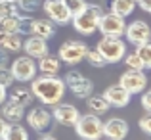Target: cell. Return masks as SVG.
Listing matches in <instances>:
<instances>
[{
    "label": "cell",
    "instance_id": "obj_18",
    "mask_svg": "<svg viewBox=\"0 0 151 140\" xmlns=\"http://www.w3.org/2000/svg\"><path fill=\"white\" fill-rule=\"evenodd\" d=\"M0 106H2V117L6 119V121H10V123L21 121L23 115H25V107L19 106V104H15V102H12V100H8V102L4 100Z\"/></svg>",
    "mask_w": 151,
    "mask_h": 140
},
{
    "label": "cell",
    "instance_id": "obj_5",
    "mask_svg": "<svg viewBox=\"0 0 151 140\" xmlns=\"http://www.w3.org/2000/svg\"><path fill=\"white\" fill-rule=\"evenodd\" d=\"M63 83H65V86H69L71 92L77 96V98H81V100H86L94 90L92 81L86 79L81 71H69V73L65 75V81Z\"/></svg>",
    "mask_w": 151,
    "mask_h": 140
},
{
    "label": "cell",
    "instance_id": "obj_30",
    "mask_svg": "<svg viewBox=\"0 0 151 140\" xmlns=\"http://www.w3.org/2000/svg\"><path fill=\"white\" fill-rule=\"evenodd\" d=\"M19 6V10H23L25 14H33L42 6V0H15Z\"/></svg>",
    "mask_w": 151,
    "mask_h": 140
},
{
    "label": "cell",
    "instance_id": "obj_29",
    "mask_svg": "<svg viewBox=\"0 0 151 140\" xmlns=\"http://www.w3.org/2000/svg\"><path fill=\"white\" fill-rule=\"evenodd\" d=\"M124 63H126L128 69H134V71H144L145 69L144 62L140 59V56H138L136 52H134V54H128V56L124 54Z\"/></svg>",
    "mask_w": 151,
    "mask_h": 140
},
{
    "label": "cell",
    "instance_id": "obj_23",
    "mask_svg": "<svg viewBox=\"0 0 151 140\" xmlns=\"http://www.w3.org/2000/svg\"><path fill=\"white\" fill-rule=\"evenodd\" d=\"M86 100H88V110H90V113L101 115V113H105V111L109 110V102H107L103 96H92V94H90Z\"/></svg>",
    "mask_w": 151,
    "mask_h": 140
},
{
    "label": "cell",
    "instance_id": "obj_6",
    "mask_svg": "<svg viewBox=\"0 0 151 140\" xmlns=\"http://www.w3.org/2000/svg\"><path fill=\"white\" fill-rule=\"evenodd\" d=\"M124 17L119 14H113V12H103L100 21H98V31L101 35H109V37H122L124 35Z\"/></svg>",
    "mask_w": 151,
    "mask_h": 140
},
{
    "label": "cell",
    "instance_id": "obj_2",
    "mask_svg": "<svg viewBox=\"0 0 151 140\" xmlns=\"http://www.w3.org/2000/svg\"><path fill=\"white\" fill-rule=\"evenodd\" d=\"M103 14V8L98 6V4H86L84 10H81L78 14H75L71 17L75 29L78 31L84 37H90L94 31H98V21H100Z\"/></svg>",
    "mask_w": 151,
    "mask_h": 140
},
{
    "label": "cell",
    "instance_id": "obj_11",
    "mask_svg": "<svg viewBox=\"0 0 151 140\" xmlns=\"http://www.w3.org/2000/svg\"><path fill=\"white\" fill-rule=\"evenodd\" d=\"M124 35H126V38H128V42H132V44L138 46V44H142V42H145V41L151 38V29L145 21L136 19V21L128 23V25L124 27Z\"/></svg>",
    "mask_w": 151,
    "mask_h": 140
},
{
    "label": "cell",
    "instance_id": "obj_22",
    "mask_svg": "<svg viewBox=\"0 0 151 140\" xmlns=\"http://www.w3.org/2000/svg\"><path fill=\"white\" fill-rule=\"evenodd\" d=\"M29 134L19 123H8L4 131V140H27Z\"/></svg>",
    "mask_w": 151,
    "mask_h": 140
},
{
    "label": "cell",
    "instance_id": "obj_3",
    "mask_svg": "<svg viewBox=\"0 0 151 140\" xmlns=\"http://www.w3.org/2000/svg\"><path fill=\"white\" fill-rule=\"evenodd\" d=\"M75 131L84 140H98L103 136V121L96 113L78 115L77 123H75Z\"/></svg>",
    "mask_w": 151,
    "mask_h": 140
},
{
    "label": "cell",
    "instance_id": "obj_16",
    "mask_svg": "<svg viewBox=\"0 0 151 140\" xmlns=\"http://www.w3.org/2000/svg\"><path fill=\"white\" fill-rule=\"evenodd\" d=\"M21 50H25V56H31L33 59H40L42 56L48 54V44H46L44 38L37 37V35H31V37L23 42Z\"/></svg>",
    "mask_w": 151,
    "mask_h": 140
},
{
    "label": "cell",
    "instance_id": "obj_36",
    "mask_svg": "<svg viewBox=\"0 0 151 140\" xmlns=\"http://www.w3.org/2000/svg\"><path fill=\"white\" fill-rule=\"evenodd\" d=\"M136 6H140L142 10L149 12L151 10V0H136Z\"/></svg>",
    "mask_w": 151,
    "mask_h": 140
},
{
    "label": "cell",
    "instance_id": "obj_32",
    "mask_svg": "<svg viewBox=\"0 0 151 140\" xmlns=\"http://www.w3.org/2000/svg\"><path fill=\"white\" fill-rule=\"evenodd\" d=\"M63 2H65L67 10L71 12V15H75V14H78L81 10H84V6L88 4L86 0H63Z\"/></svg>",
    "mask_w": 151,
    "mask_h": 140
},
{
    "label": "cell",
    "instance_id": "obj_1",
    "mask_svg": "<svg viewBox=\"0 0 151 140\" xmlns=\"http://www.w3.org/2000/svg\"><path fill=\"white\" fill-rule=\"evenodd\" d=\"M33 85H31V92L37 100H40L44 106H55L61 102L63 94H65V83L61 79L50 77V75H42V77H35Z\"/></svg>",
    "mask_w": 151,
    "mask_h": 140
},
{
    "label": "cell",
    "instance_id": "obj_40",
    "mask_svg": "<svg viewBox=\"0 0 151 140\" xmlns=\"http://www.w3.org/2000/svg\"><path fill=\"white\" fill-rule=\"evenodd\" d=\"M111 2H113V0H103V6L101 8H105L107 12H111Z\"/></svg>",
    "mask_w": 151,
    "mask_h": 140
},
{
    "label": "cell",
    "instance_id": "obj_19",
    "mask_svg": "<svg viewBox=\"0 0 151 140\" xmlns=\"http://www.w3.org/2000/svg\"><path fill=\"white\" fill-rule=\"evenodd\" d=\"M31 35H37V37L48 41V38H52L55 35V25L50 21V19H33Z\"/></svg>",
    "mask_w": 151,
    "mask_h": 140
},
{
    "label": "cell",
    "instance_id": "obj_33",
    "mask_svg": "<svg viewBox=\"0 0 151 140\" xmlns=\"http://www.w3.org/2000/svg\"><path fill=\"white\" fill-rule=\"evenodd\" d=\"M12 83H14V75H12V71L8 69L6 65H0V85L2 86H12Z\"/></svg>",
    "mask_w": 151,
    "mask_h": 140
},
{
    "label": "cell",
    "instance_id": "obj_12",
    "mask_svg": "<svg viewBox=\"0 0 151 140\" xmlns=\"http://www.w3.org/2000/svg\"><path fill=\"white\" fill-rule=\"evenodd\" d=\"M31 129H35L37 133H48V129L52 127V113L44 107H33L27 115Z\"/></svg>",
    "mask_w": 151,
    "mask_h": 140
},
{
    "label": "cell",
    "instance_id": "obj_38",
    "mask_svg": "<svg viewBox=\"0 0 151 140\" xmlns=\"http://www.w3.org/2000/svg\"><path fill=\"white\" fill-rule=\"evenodd\" d=\"M6 125H8V121L0 115V140H4V131H6Z\"/></svg>",
    "mask_w": 151,
    "mask_h": 140
},
{
    "label": "cell",
    "instance_id": "obj_14",
    "mask_svg": "<svg viewBox=\"0 0 151 140\" xmlns=\"http://www.w3.org/2000/svg\"><path fill=\"white\" fill-rule=\"evenodd\" d=\"M103 98H105L107 102H109V106H113V107H126L130 104L132 94H130L124 86L113 85V86H109V88L103 92Z\"/></svg>",
    "mask_w": 151,
    "mask_h": 140
},
{
    "label": "cell",
    "instance_id": "obj_42",
    "mask_svg": "<svg viewBox=\"0 0 151 140\" xmlns=\"http://www.w3.org/2000/svg\"><path fill=\"white\" fill-rule=\"evenodd\" d=\"M149 14H151V10H149Z\"/></svg>",
    "mask_w": 151,
    "mask_h": 140
},
{
    "label": "cell",
    "instance_id": "obj_9",
    "mask_svg": "<svg viewBox=\"0 0 151 140\" xmlns=\"http://www.w3.org/2000/svg\"><path fill=\"white\" fill-rule=\"evenodd\" d=\"M86 52H88V46L82 41H67L65 44H61V48H59L58 58L65 63L75 65V63H81L82 59H84Z\"/></svg>",
    "mask_w": 151,
    "mask_h": 140
},
{
    "label": "cell",
    "instance_id": "obj_37",
    "mask_svg": "<svg viewBox=\"0 0 151 140\" xmlns=\"http://www.w3.org/2000/svg\"><path fill=\"white\" fill-rule=\"evenodd\" d=\"M8 54H10V52H8L6 48L0 46V65H6L8 63Z\"/></svg>",
    "mask_w": 151,
    "mask_h": 140
},
{
    "label": "cell",
    "instance_id": "obj_13",
    "mask_svg": "<svg viewBox=\"0 0 151 140\" xmlns=\"http://www.w3.org/2000/svg\"><path fill=\"white\" fill-rule=\"evenodd\" d=\"M78 115H81V113H78V110L75 106H71V104H61V106L55 104L52 117H54L59 125H63V127H75Z\"/></svg>",
    "mask_w": 151,
    "mask_h": 140
},
{
    "label": "cell",
    "instance_id": "obj_7",
    "mask_svg": "<svg viewBox=\"0 0 151 140\" xmlns=\"http://www.w3.org/2000/svg\"><path fill=\"white\" fill-rule=\"evenodd\" d=\"M42 10L54 25H67V23H71V17H73L63 0H44Z\"/></svg>",
    "mask_w": 151,
    "mask_h": 140
},
{
    "label": "cell",
    "instance_id": "obj_34",
    "mask_svg": "<svg viewBox=\"0 0 151 140\" xmlns=\"http://www.w3.org/2000/svg\"><path fill=\"white\" fill-rule=\"evenodd\" d=\"M140 129L144 131L145 134H149V136H151V113L144 115V117L140 119Z\"/></svg>",
    "mask_w": 151,
    "mask_h": 140
},
{
    "label": "cell",
    "instance_id": "obj_28",
    "mask_svg": "<svg viewBox=\"0 0 151 140\" xmlns=\"http://www.w3.org/2000/svg\"><path fill=\"white\" fill-rule=\"evenodd\" d=\"M84 59H86V62H88L92 67H103V65H107V62L103 59V56L100 54V50H98V48H94V50H90V48H88Z\"/></svg>",
    "mask_w": 151,
    "mask_h": 140
},
{
    "label": "cell",
    "instance_id": "obj_39",
    "mask_svg": "<svg viewBox=\"0 0 151 140\" xmlns=\"http://www.w3.org/2000/svg\"><path fill=\"white\" fill-rule=\"evenodd\" d=\"M4 100H6V86L0 85V104H2Z\"/></svg>",
    "mask_w": 151,
    "mask_h": 140
},
{
    "label": "cell",
    "instance_id": "obj_21",
    "mask_svg": "<svg viewBox=\"0 0 151 140\" xmlns=\"http://www.w3.org/2000/svg\"><path fill=\"white\" fill-rule=\"evenodd\" d=\"M134 10H136V0H113L111 2V12L122 15V17L130 15Z\"/></svg>",
    "mask_w": 151,
    "mask_h": 140
},
{
    "label": "cell",
    "instance_id": "obj_20",
    "mask_svg": "<svg viewBox=\"0 0 151 140\" xmlns=\"http://www.w3.org/2000/svg\"><path fill=\"white\" fill-rule=\"evenodd\" d=\"M10 100L25 107V106H31V104H33L35 96H33V92H31V88H23V86H19V88H14V90H12Z\"/></svg>",
    "mask_w": 151,
    "mask_h": 140
},
{
    "label": "cell",
    "instance_id": "obj_25",
    "mask_svg": "<svg viewBox=\"0 0 151 140\" xmlns=\"http://www.w3.org/2000/svg\"><path fill=\"white\" fill-rule=\"evenodd\" d=\"M136 54L140 56V59L144 62L145 69H151V38L145 41V42H142V44H138Z\"/></svg>",
    "mask_w": 151,
    "mask_h": 140
},
{
    "label": "cell",
    "instance_id": "obj_24",
    "mask_svg": "<svg viewBox=\"0 0 151 140\" xmlns=\"http://www.w3.org/2000/svg\"><path fill=\"white\" fill-rule=\"evenodd\" d=\"M0 46L6 48L8 52H19L21 46H23V41H21V37H19V33H8Z\"/></svg>",
    "mask_w": 151,
    "mask_h": 140
},
{
    "label": "cell",
    "instance_id": "obj_31",
    "mask_svg": "<svg viewBox=\"0 0 151 140\" xmlns=\"http://www.w3.org/2000/svg\"><path fill=\"white\" fill-rule=\"evenodd\" d=\"M31 29H33V17H29V15H19L17 33L19 35H31Z\"/></svg>",
    "mask_w": 151,
    "mask_h": 140
},
{
    "label": "cell",
    "instance_id": "obj_17",
    "mask_svg": "<svg viewBox=\"0 0 151 140\" xmlns=\"http://www.w3.org/2000/svg\"><path fill=\"white\" fill-rule=\"evenodd\" d=\"M37 69L40 71L42 75H50V77H54V75L59 73V69H61V59L58 58V56H42L40 59H38V65Z\"/></svg>",
    "mask_w": 151,
    "mask_h": 140
},
{
    "label": "cell",
    "instance_id": "obj_27",
    "mask_svg": "<svg viewBox=\"0 0 151 140\" xmlns=\"http://www.w3.org/2000/svg\"><path fill=\"white\" fill-rule=\"evenodd\" d=\"M17 27H19V14L0 19V29L8 31V33H17Z\"/></svg>",
    "mask_w": 151,
    "mask_h": 140
},
{
    "label": "cell",
    "instance_id": "obj_15",
    "mask_svg": "<svg viewBox=\"0 0 151 140\" xmlns=\"http://www.w3.org/2000/svg\"><path fill=\"white\" fill-rule=\"evenodd\" d=\"M128 123L121 117H113L107 123H103V134L111 140H122L128 136Z\"/></svg>",
    "mask_w": 151,
    "mask_h": 140
},
{
    "label": "cell",
    "instance_id": "obj_8",
    "mask_svg": "<svg viewBox=\"0 0 151 140\" xmlns=\"http://www.w3.org/2000/svg\"><path fill=\"white\" fill-rule=\"evenodd\" d=\"M12 75H14V81H19V83H29L37 77V63L31 56H23V58H17L14 59L12 63Z\"/></svg>",
    "mask_w": 151,
    "mask_h": 140
},
{
    "label": "cell",
    "instance_id": "obj_26",
    "mask_svg": "<svg viewBox=\"0 0 151 140\" xmlns=\"http://www.w3.org/2000/svg\"><path fill=\"white\" fill-rule=\"evenodd\" d=\"M15 14H19V6L15 0H0V19Z\"/></svg>",
    "mask_w": 151,
    "mask_h": 140
},
{
    "label": "cell",
    "instance_id": "obj_4",
    "mask_svg": "<svg viewBox=\"0 0 151 140\" xmlns=\"http://www.w3.org/2000/svg\"><path fill=\"white\" fill-rule=\"evenodd\" d=\"M98 50L103 56L107 63H117L119 59L124 58L126 54V44L122 42L121 37H109V35H103L101 41L98 42Z\"/></svg>",
    "mask_w": 151,
    "mask_h": 140
},
{
    "label": "cell",
    "instance_id": "obj_10",
    "mask_svg": "<svg viewBox=\"0 0 151 140\" xmlns=\"http://www.w3.org/2000/svg\"><path fill=\"white\" fill-rule=\"evenodd\" d=\"M119 85L124 86L130 94H138V92H142V90H145V86H147V77L144 75V71L128 69L126 73L121 75Z\"/></svg>",
    "mask_w": 151,
    "mask_h": 140
},
{
    "label": "cell",
    "instance_id": "obj_35",
    "mask_svg": "<svg viewBox=\"0 0 151 140\" xmlns=\"http://www.w3.org/2000/svg\"><path fill=\"white\" fill-rule=\"evenodd\" d=\"M142 106H144V110L147 111V113H151V90L142 96Z\"/></svg>",
    "mask_w": 151,
    "mask_h": 140
},
{
    "label": "cell",
    "instance_id": "obj_41",
    "mask_svg": "<svg viewBox=\"0 0 151 140\" xmlns=\"http://www.w3.org/2000/svg\"><path fill=\"white\" fill-rule=\"evenodd\" d=\"M6 35H8V31L0 29V44H2V41H4V38H6Z\"/></svg>",
    "mask_w": 151,
    "mask_h": 140
}]
</instances>
